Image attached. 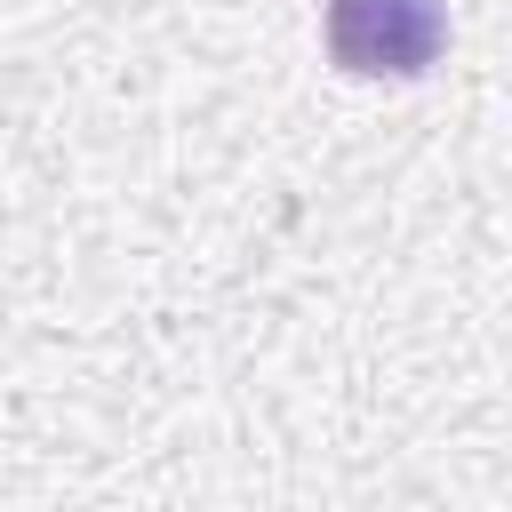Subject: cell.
Segmentation results:
<instances>
[{"label": "cell", "instance_id": "obj_1", "mask_svg": "<svg viewBox=\"0 0 512 512\" xmlns=\"http://www.w3.org/2000/svg\"><path fill=\"white\" fill-rule=\"evenodd\" d=\"M320 40L352 80H424L448 48V0H328Z\"/></svg>", "mask_w": 512, "mask_h": 512}]
</instances>
